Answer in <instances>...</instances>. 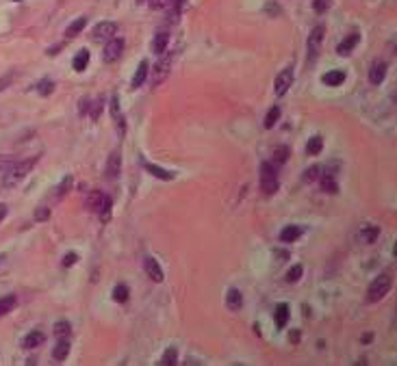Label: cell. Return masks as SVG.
Returning <instances> with one entry per match:
<instances>
[{
	"label": "cell",
	"instance_id": "cell-1",
	"mask_svg": "<svg viewBox=\"0 0 397 366\" xmlns=\"http://www.w3.org/2000/svg\"><path fill=\"white\" fill-rule=\"evenodd\" d=\"M85 206H87V210L100 214L102 221L111 219V198H109V195H104L102 191L87 193V198H85Z\"/></svg>",
	"mask_w": 397,
	"mask_h": 366
},
{
	"label": "cell",
	"instance_id": "cell-2",
	"mask_svg": "<svg viewBox=\"0 0 397 366\" xmlns=\"http://www.w3.org/2000/svg\"><path fill=\"white\" fill-rule=\"evenodd\" d=\"M37 160H39V156H35V158H26V160H22V162H16V165H11L9 172H7V176H5V180H3V184H5L7 188L20 184V182H22L26 176H29L31 169L35 167Z\"/></svg>",
	"mask_w": 397,
	"mask_h": 366
},
{
	"label": "cell",
	"instance_id": "cell-3",
	"mask_svg": "<svg viewBox=\"0 0 397 366\" xmlns=\"http://www.w3.org/2000/svg\"><path fill=\"white\" fill-rule=\"evenodd\" d=\"M260 186L265 195H273L278 191V172L273 162H263L260 165Z\"/></svg>",
	"mask_w": 397,
	"mask_h": 366
},
{
	"label": "cell",
	"instance_id": "cell-4",
	"mask_svg": "<svg viewBox=\"0 0 397 366\" xmlns=\"http://www.w3.org/2000/svg\"><path fill=\"white\" fill-rule=\"evenodd\" d=\"M388 290H390V276H388V273H382V276H377L373 282L369 284L367 299L371 304H375V302H380V299L386 297Z\"/></svg>",
	"mask_w": 397,
	"mask_h": 366
},
{
	"label": "cell",
	"instance_id": "cell-5",
	"mask_svg": "<svg viewBox=\"0 0 397 366\" xmlns=\"http://www.w3.org/2000/svg\"><path fill=\"white\" fill-rule=\"evenodd\" d=\"M169 70H172V54H163L161 61L156 63L154 70H152V87H156V84H161L163 80H165Z\"/></svg>",
	"mask_w": 397,
	"mask_h": 366
},
{
	"label": "cell",
	"instance_id": "cell-6",
	"mask_svg": "<svg viewBox=\"0 0 397 366\" xmlns=\"http://www.w3.org/2000/svg\"><path fill=\"white\" fill-rule=\"evenodd\" d=\"M122 50H124V39L111 37V39H109V44L104 46V50H102V58H104V63H115L117 58L122 56Z\"/></svg>",
	"mask_w": 397,
	"mask_h": 366
},
{
	"label": "cell",
	"instance_id": "cell-7",
	"mask_svg": "<svg viewBox=\"0 0 397 366\" xmlns=\"http://www.w3.org/2000/svg\"><path fill=\"white\" fill-rule=\"evenodd\" d=\"M293 68H284L280 74L276 76V82H273V94H276L278 98L280 96H284L286 91L291 89V84H293Z\"/></svg>",
	"mask_w": 397,
	"mask_h": 366
},
{
	"label": "cell",
	"instance_id": "cell-8",
	"mask_svg": "<svg viewBox=\"0 0 397 366\" xmlns=\"http://www.w3.org/2000/svg\"><path fill=\"white\" fill-rule=\"evenodd\" d=\"M321 42H323V26L319 24L312 28L310 37H308V58L312 61L317 54H319V48H321Z\"/></svg>",
	"mask_w": 397,
	"mask_h": 366
},
{
	"label": "cell",
	"instance_id": "cell-9",
	"mask_svg": "<svg viewBox=\"0 0 397 366\" xmlns=\"http://www.w3.org/2000/svg\"><path fill=\"white\" fill-rule=\"evenodd\" d=\"M111 117H113V122H115L117 134L124 136V134H126V122H124V113L120 108V100H117V98L111 100Z\"/></svg>",
	"mask_w": 397,
	"mask_h": 366
},
{
	"label": "cell",
	"instance_id": "cell-10",
	"mask_svg": "<svg viewBox=\"0 0 397 366\" xmlns=\"http://www.w3.org/2000/svg\"><path fill=\"white\" fill-rule=\"evenodd\" d=\"M115 32H117V26L113 22H100V24H96V28H94V39H96V42L111 39Z\"/></svg>",
	"mask_w": 397,
	"mask_h": 366
},
{
	"label": "cell",
	"instance_id": "cell-11",
	"mask_svg": "<svg viewBox=\"0 0 397 366\" xmlns=\"http://www.w3.org/2000/svg\"><path fill=\"white\" fill-rule=\"evenodd\" d=\"M143 269H146L148 278L152 280V282H163V269L159 266V262H156L154 258H146V260H143Z\"/></svg>",
	"mask_w": 397,
	"mask_h": 366
},
{
	"label": "cell",
	"instance_id": "cell-12",
	"mask_svg": "<svg viewBox=\"0 0 397 366\" xmlns=\"http://www.w3.org/2000/svg\"><path fill=\"white\" fill-rule=\"evenodd\" d=\"M120 169H122V156H120V152H111L109 162H107V178L109 180H115L117 176H120Z\"/></svg>",
	"mask_w": 397,
	"mask_h": 366
},
{
	"label": "cell",
	"instance_id": "cell-13",
	"mask_svg": "<svg viewBox=\"0 0 397 366\" xmlns=\"http://www.w3.org/2000/svg\"><path fill=\"white\" fill-rule=\"evenodd\" d=\"M384 76H386V63L384 61H375L371 65V72H369V80L373 84H380L384 80Z\"/></svg>",
	"mask_w": 397,
	"mask_h": 366
},
{
	"label": "cell",
	"instance_id": "cell-14",
	"mask_svg": "<svg viewBox=\"0 0 397 366\" xmlns=\"http://www.w3.org/2000/svg\"><path fill=\"white\" fill-rule=\"evenodd\" d=\"M44 340H46L44 332L35 330V332H31V334H26V336H24L22 347H24V349H35V347H39V344H44Z\"/></svg>",
	"mask_w": 397,
	"mask_h": 366
},
{
	"label": "cell",
	"instance_id": "cell-15",
	"mask_svg": "<svg viewBox=\"0 0 397 366\" xmlns=\"http://www.w3.org/2000/svg\"><path fill=\"white\" fill-rule=\"evenodd\" d=\"M167 44H169V32L167 30H159L152 39V50L156 54H163V52L167 50Z\"/></svg>",
	"mask_w": 397,
	"mask_h": 366
},
{
	"label": "cell",
	"instance_id": "cell-16",
	"mask_svg": "<svg viewBox=\"0 0 397 366\" xmlns=\"http://www.w3.org/2000/svg\"><path fill=\"white\" fill-rule=\"evenodd\" d=\"M226 306H228V308H230L232 312L241 310V306H243V295H241V290H237V288H230V290H228V295H226Z\"/></svg>",
	"mask_w": 397,
	"mask_h": 366
},
{
	"label": "cell",
	"instance_id": "cell-17",
	"mask_svg": "<svg viewBox=\"0 0 397 366\" xmlns=\"http://www.w3.org/2000/svg\"><path fill=\"white\" fill-rule=\"evenodd\" d=\"M302 228L299 226H289V228H284L282 232H280V240H282V243H295V240L302 236Z\"/></svg>",
	"mask_w": 397,
	"mask_h": 366
},
{
	"label": "cell",
	"instance_id": "cell-18",
	"mask_svg": "<svg viewBox=\"0 0 397 366\" xmlns=\"http://www.w3.org/2000/svg\"><path fill=\"white\" fill-rule=\"evenodd\" d=\"M289 306L286 304H278L276 306V312H273V318H276V328L278 330H282L284 325H286V321H289Z\"/></svg>",
	"mask_w": 397,
	"mask_h": 366
},
{
	"label": "cell",
	"instance_id": "cell-19",
	"mask_svg": "<svg viewBox=\"0 0 397 366\" xmlns=\"http://www.w3.org/2000/svg\"><path fill=\"white\" fill-rule=\"evenodd\" d=\"M358 42H360V37H358V35H356V32H351V35H349L347 39H343V42H341V44H338V46H336V52H338V54H341V56H345V54H349V52H351V50H354V46H356Z\"/></svg>",
	"mask_w": 397,
	"mask_h": 366
},
{
	"label": "cell",
	"instance_id": "cell-20",
	"mask_svg": "<svg viewBox=\"0 0 397 366\" xmlns=\"http://www.w3.org/2000/svg\"><path fill=\"white\" fill-rule=\"evenodd\" d=\"M323 84H328V87H338L343 80H345V72L343 70H332L328 74H323Z\"/></svg>",
	"mask_w": 397,
	"mask_h": 366
},
{
	"label": "cell",
	"instance_id": "cell-21",
	"mask_svg": "<svg viewBox=\"0 0 397 366\" xmlns=\"http://www.w3.org/2000/svg\"><path fill=\"white\" fill-rule=\"evenodd\" d=\"M143 167H146L152 176H156V178H161V180H174V174H172V172H165V169L159 167V165H152V162L143 160Z\"/></svg>",
	"mask_w": 397,
	"mask_h": 366
},
{
	"label": "cell",
	"instance_id": "cell-22",
	"mask_svg": "<svg viewBox=\"0 0 397 366\" xmlns=\"http://www.w3.org/2000/svg\"><path fill=\"white\" fill-rule=\"evenodd\" d=\"M148 70H150L148 61H141L139 68H137V72H135V76H133V87H135V89L143 84V80H146V76H148Z\"/></svg>",
	"mask_w": 397,
	"mask_h": 366
},
{
	"label": "cell",
	"instance_id": "cell-23",
	"mask_svg": "<svg viewBox=\"0 0 397 366\" xmlns=\"http://www.w3.org/2000/svg\"><path fill=\"white\" fill-rule=\"evenodd\" d=\"M68 354H70V342L65 340V338H61V340L57 342L55 351H52V356H55V360H65V358H68Z\"/></svg>",
	"mask_w": 397,
	"mask_h": 366
},
{
	"label": "cell",
	"instance_id": "cell-24",
	"mask_svg": "<svg viewBox=\"0 0 397 366\" xmlns=\"http://www.w3.org/2000/svg\"><path fill=\"white\" fill-rule=\"evenodd\" d=\"M85 26H87V18H78V20H74L70 26H68V30H65V35L68 37H76L78 32H81Z\"/></svg>",
	"mask_w": 397,
	"mask_h": 366
},
{
	"label": "cell",
	"instance_id": "cell-25",
	"mask_svg": "<svg viewBox=\"0 0 397 366\" xmlns=\"http://www.w3.org/2000/svg\"><path fill=\"white\" fill-rule=\"evenodd\" d=\"M87 63H89V52L87 50H81L78 54L74 56V63H72V68H74L76 72H83L85 68H87Z\"/></svg>",
	"mask_w": 397,
	"mask_h": 366
},
{
	"label": "cell",
	"instance_id": "cell-26",
	"mask_svg": "<svg viewBox=\"0 0 397 366\" xmlns=\"http://www.w3.org/2000/svg\"><path fill=\"white\" fill-rule=\"evenodd\" d=\"M16 304H18L16 295H7V297L0 299V316L7 314V312H11L13 308H16Z\"/></svg>",
	"mask_w": 397,
	"mask_h": 366
},
{
	"label": "cell",
	"instance_id": "cell-27",
	"mask_svg": "<svg viewBox=\"0 0 397 366\" xmlns=\"http://www.w3.org/2000/svg\"><path fill=\"white\" fill-rule=\"evenodd\" d=\"M377 234H380V230H377L375 226H364L360 230V236H362L364 243H373V240L377 238Z\"/></svg>",
	"mask_w": 397,
	"mask_h": 366
},
{
	"label": "cell",
	"instance_id": "cell-28",
	"mask_svg": "<svg viewBox=\"0 0 397 366\" xmlns=\"http://www.w3.org/2000/svg\"><path fill=\"white\" fill-rule=\"evenodd\" d=\"M289 160V148L286 146H280V148H276V152H273V165H282V162H286Z\"/></svg>",
	"mask_w": 397,
	"mask_h": 366
},
{
	"label": "cell",
	"instance_id": "cell-29",
	"mask_svg": "<svg viewBox=\"0 0 397 366\" xmlns=\"http://www.w3.org/2000/svg\"><path fill=\"white\" fill-rule=\"evenodd\" d=\"M323 148V139L321 136H312V139L308 141V146H306V152H308L310 156H317L319 152H321Z\"/></svg>",
	"mask_w": 397,
	"mask_h": 366
},
{
	"label": "cell",
	"instance_id": "cell-30",
	"mask_svg": "<svg viewBox=\"0 0 397 366\" xmlns=\"http://www.w3.org/2000/svg\"><path fill=\"white\" fill-rule=\"evenodd\" d=\"M113 299L117 304H124L128 299V286L126 284H117L113 288Z\"/></svg>",
	"mask_w": 397,
	"mask_h": 366
},
{
	"label": "cell",
	"instance_id": "cell-31",
	"mask_svg": "<svg viewBox=\"0 0 397 366\" xmlns=\"http://www.w3.org/2000/svg\"><path fill=\"white\" fill-rule=\"evenodd\" d=\"M176 360H178V351H176L174 347H169L165 354H163V358H161V364L163 366H174L176 364Z\"/></svg>",
	"mask_w": 397,
	"mask_h": 366
},
{
	"label": "cell",
	"instance_id": "cell-32",
	"mask_svg": "<svg viewBox=\"0 0 397 366\" xmlns=\"http://www.w3.org/2000/svg\"><path fill=\"white\" fill-rule=\"evenodd\" d=\"M321 188L325 193H336V182H334V178H332L330 174L321 176Z\"/></svg>",
	"mask_w": 397,
	"mask_h": 366
},
{
	"label": "cell",
	"instance_id": "cell-33",
	"mask_svg": "<svg viewBox=\"0 0 397 366\" xmlns=\"http://www.w3.org/2000/svg\"><path fill=\"white\" fill-rule=\"evenodd\" d=\"M278 117H280V108L278 106H271L269 113H267V117H265V128H273V126H276Z\"/></svg>",
	"mask_w": 397,
	"mask_h": 366
},
{
	"label": "cell",
	"instance_id": "cell-34",
	"mask_svg": "<svg viewBox=\"0 0 397 366\" xmlns=\"http://www.w3.org/2000/svg\"><path fill=\"white\" fill-rule=\"evenodd\" d=\"M37 91H39L42 96H50L52 91H55V82H52L50 78H44V80L37 84Z\"/></svg>",
	"mask_w": 397,
	"mask_h": 366
},
{
	"label": "cell",
	"instance_id": "cell-35",
	"mask_svg": "<svg viewBox=\"0 0 397 366\" xmlns=\"http://www.w3.org/2000/svg\"><path fill=\"white\" fill-rule=\"evenodd\" d=\"M55 334L59 336V338H65L70 334V323L68 321H59L57 325H55Z\"/></svg>",
	"mask_w": 397,
	"mask_h": 366
},
{
	"label": "cell",
	"instance_id": "cell-36",
	"mask_svg": "<svg viewBox=\"0 0 397 366\" xmlns=\"http://www.w3.org/2000/svg\"><path fill=\"white\" fill-rule=\"evenodd\" d=\"M70 186H72V176H68V178H63V182L59 184V191H57V200H61L65 193L70 191Z\"/></svg>",
	"mask_w": 397,
	"mask_h": 366
},
{
	"label": "cell",
	"instance_id": "cell-37",
	"mask_svg": "<svg viewBox=\"0 0 397 366\" xmlns=\"http://www.w3.org/2000/svg\"><path fill=\"white\" fill-rule=\"evenodd\" d=\"M299 278H302V264H295L289 273H286V282H297Z\"/></svg>",
	"mask_w": 397,
	"mask_h": 366
},
{
	"label": "cell",
	"instance_id": "cell-38",
	"mask_svg": "<svg viewBox=\"0 0 397 366\" xmlns=\"http://www.w3.org/2000/svg\"><path fill=\"white\" fill-rule=\"evenodd\" d=\"M100 110H102V100L98 98L96 102H91V120H98V117H100Z\"/></svg>",
	"mask_w": 397,
	"mask_h": 366
},
{
	"label": "cell",
	"instance_id": "cell-39",
	"mask_svg": "<svg viewBox=\"0 0 397 366\" xmlns=\"http://www.w3.org/2000/svg\"><path fill=\"white\" fill-rule=\"evenodd\" d=\"M317 178H319V167L306 169V174H304V180H306V182H312V180H317Z\"/></svg>",
	"mask_w": 397,
	"mask_h": 366
},
{
	"label": "cell",
	"instance_id": "cell-40",
	"mask_svg": "<svg viewBox=\"0 0 397 366\" xmlns=\"http://www.w3.org/2000/svg\"><path fill=\"white\" fill-rule=\"evenodd\" d=\"M13 78H16V72H9V74H7V76H3V78H0V91L9 87V82L13 80Z\"/></svg>",
	"mask_w": 397,
	"mask_h": 366
},
{
	"label": "cell",
	"instance_id": "cell-41",
	"mask_svg": "<svg viewBox=\"0 0 397 366\" xmlns=\"http://www.w3.org/2000/svg\"><path fill=\"white\" fill-rule=\"evenodd\" d=\"M148 2H150L152 9H163V6H167L172 0H148Z\"/></svg>",
	"mask_w": 397,
	"mask_h": 366
},
{
	"label": "cell",
	"instance_id": "cell-42",
	"mask_svg": "<svg viewBox=\"0 0 397 366\" xmlns=\"http://www.w3.org/2000/svg\"><path fill=\"white\" fill-rule=\"evenodd\" d=\"M48 217H50V208H39L37 214H35V219H37V221H46Z\"/></svg>",
	"mask_w": 397,
	"mask_h": 366
},
{
	"label": "cell",
	"instance_id": "cell-43",
	"mask_svg": "<svg viewBox=\"0 0 397 366\" xmlns=\"http://www.w3.org/2000/svg\"><path fill=\"white\" fill-rule=\"evenodd\" d=\"M76 260H78V256H76V254H74V252H70V254H68V256H65V258H63V266H72V264H74V262H76Z\"/></svg>",
	"mask_w": 397,
	"mask_h": 366
},
{
	"label": "cell",
	"instance_id": "cell-44",
	"mask_svg": "<svg viewBox=\"0 0 397 366\" xmlns=\"http://www.w3.org/2000/svg\"><path fill=\"white\" fill-rule=\"evenodd\" d=\"M312 6H315L317 13H323L325 9H328V0H315V4H312Z\"/></svg>",
	"mask_w": 397,
	"mask_h": 366
},
{
	"label": "cell",
	"instance_id": "cell-45",
	"mask_svg": "<svg viewBox=\"0 0 397 366\" xmlns=\"http://www.w3.org/2000/svg\"><path fill=\"white\" fill-rule=\"evenodd\" d=\"M7 217V204H0V221Z\"/></svg>",
	"mask_w": 397,
	"mask_h": 366
},
{
	"label": "cell",
	"instance_id": "cell-46",
	"mask_svg": "<svg viewBox=\"0 0 397 366\" xmlns=\"http://www.w3.org/2000/svg\"><path fill=\"white\" fill-rule=\"evenodd\" d=\"M185 2H187V0H176V9H178V11H180V6H182V4H185Z\"/></svg>",
	"mask_w": 397,
	"mask_h": 366
},
{
	"label": "cell",
	"instance_id": "cell-47",
	"mask_svg": "<svg viewBox=\"0 0 397 366\" xmlns=\"http://www.w3.org/2000/svg\"><path fill=\"white\" fill-rule=\"evenodd\" d=\"M137 2H146V0H137Z\"/></svg>",
	"mask_w": 397,
	"mask_h": 366
},
{
	"label": "cell",
	"instance_id": "cell-48",
	"mask_svg": "<svg viewBox=\"0 0 397 366\" xmlns=\"http://www.w3.org/2000/svg\"><path fill=\"white\" fill-rule=\"evenodd\" d=\"M0 264H3V256H0Z\"/></svg>",
	"mask_w": 397,
	"mask_h": 366
}]
</instances>
